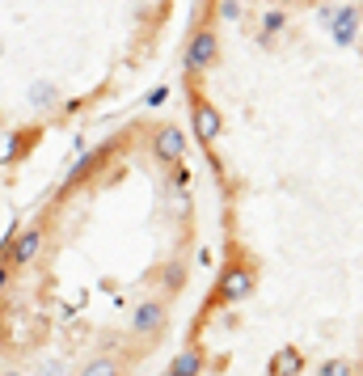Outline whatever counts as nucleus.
<instances>
[{
	"mask_svg": "<svg viewBox=\"0 0 363 376\" xmlns=\"http://www.w3.org/2000/svg\"><path fill=\"white\" fill-rule=\"evenodd\" d=\"M216 64V34L212 30H194L186 47V72H207Z\"/></svg>",
	"mask_w": 363,
	"mask_h": 376,
	"instance_id": "obj_1",
	"label": "nucleus"
},
{
	"mask_svg": "<svg viewBox=\"0 0 363 376\" xmlns=\"http://www.w3.org/2000/svg\"><path fill=\"white\" fill-rule=\"evenodd\" d=\"M326 17H330V30H334L338 47H355L359 42V9L355 5H342L338 13H326Z\"/></svg>",
	"mask_w": 363,
	"mask_h": 376,
	"instance_id": "obj_2",
	"label": "nucleus"
},
{
	"mask_svg": "<svg viewBox=\"0 0 363 376\" xmlns=\"http://www.w3.org/2000/svg\"><path fill=\"white\" fill-rule=\"evenodd\" d=\"M249 292H253V271H245V266H228L224 284H220V300L237 304V300H245Z\"/></svg>",
	"mask_w": 363,
	"mask_h": 376,
	"instance_id": "obj_3",
	"label": "nucleus"
},
{
	"mask_svg": "<svg viewBox=\"0 0 363 376\" xmlns=\"http://www.w3.org/2000/svg\"><path fill=\"white\" fill-rule=\"evenodd\" d=\"M152 148H157L161 161H182V152H186V136H182L174 123H165V127H157V136H152Z\"/></svg>",
	"mask_w": 363,
	"mask_h": 376,
	"instance_id": "obj_4",
	"label": "nucleus"
},
{
	"mask_svg": "<svg viewBox=\"0 0 363 376\" xmlns=\"http://www.w3.org/2000/svg\"><path fill=\"white\" fill-rule=\"evenodd\" d=\"M5 250H13L9 254V266H26V262H34V254L42 250V229H26L13 245H5Z\"/></svg>",
	"mask_w": 363,
	"mask_h": 376,
	"instance_id": "obj_5",
	"label": "nucleus"
},
{
	"mask_svg": "<svg viewBox=\"0 0 363 376\" xmlns=\"http://www.w3.org/2000/svg\"><path fill=\"white\" fill-rule=\"evenodd\" d=\"M131 326H135L140 334H157V330L165 326V304H157V300L140 304V309H135V317H131Z\"/></svg>",
	"mask_w": 363,
	"mask_h": 376,
	"instance_id": "obj_6",
	"label": "nucleus"
},
{
	"mask_svg": "<svg viewBox=\"0 0 363 376\" xmlns=\"http://www.w3.org/2000/svg\"><path fill=\"white\" fill-rule=\"evenodd\" d=\"M194 131L203 144H212L220 136V115H216V106H207V101H194Z\"/></svg>",
	"mask_w": 363,
	"mask_h": 376,
	"instance_id": "obj_7",
	"label": "nucleus"
},
{
	"mask_svg": "<svg viewBox=\"0 0 363 376\" xmlns=\"http://www.w3.org/2000/svg\"><path fill=\"white\" fill-rule=\"evenodd\" d=\"M34 136H38L34 127H30V131H0V165H9V161H13V156H17Z\"/></svg>",
	"mask_w": 363,
	"mask_h": 376,
	"instance_id": "obj_8",
	"label": "nucleus"
},
{
	"mask_svg": "<svg viewBox=\"0 0 363 376\" xmlns=\"http://www.w3.org/2000/svg\"><path fill=\"white\" fill-rule=\"evenodd\" d=\"M304 372V355L300 351H279L271 359V376H300Z\"/></svg>",
	"mask_w": 363,
	"mask_h": 376,
	"instance_id": "obj_9",
	"label": "nucleus"
},
{
	"mask_svg": "<svg viewBox=\"0 0 363 376\" xmlns=\"http://www.w3.org/2000/svg\"><path fill=\"white\" fill-rule=\"evenodd\" d=\"M199 368H203V355H199V351H182V355L174 359L169 376H199Z\"/></svg>",
	"mask_w": 363,
	"mask_h": 376,
	"instance_id": "obj_10",
	"label": "nucleus"
},
{
	"mask_svg": "<svg viewBox=\"0 0 363 376\" xmlns=\"http://www.w3.org/2000/svg\"><path fill=\"white\" fill-rule=\"evenodd\" d=\"M161 279H165V288H169V292H182V288H186V266H182V262L161 266Z\"/></svg>",
	"mask_w": 363,
	"mask_h": 376,
	"instance_id": "obj_11",
	"label": "nucleus"
},
{
	"mask_svg": "<svg viewBox=\"0 0 363 376\" xmlns=\"http://www.w3.org/2000/svg\"><path fill=\"white\" fill-rule=\"evenodd\" d=\"M60 101V93H56V85H30V106H56Z\"/></svg>",
	"mask_w": 363,
	"mask_h": 376,
	"instance_id": "obj_12",
	"label": "nucleus"
},
{
	"mask_svg": "<svg viewBox=\"0 0 363 376\" xmlns=\"http://www.w3.org/2000/svg\"><path fill=\"white\" fill-rule=\"evenodd\" d=\"M81 376H119V363L115 359H106V355H101V359H93V363H85V372Z\"/></svg>",
	"mask_w": 363,
	"mask_h": 376,
	"instance_id": "obj_13",
	"label": "nucleus"
},
{
	"mask_svg": "<svg viewBox=\"0 0 363 376\" xmlns=\"http://www.w3.org/2000/svg\"><path fill=\"white\" fill-rule=\"evenodd\" d=\"M351 372H355L351 359H326V363L317 368V376H351Z\"/></svg>",
	"mask_w": 363,
	"mask_h": 376,
	"instance_id": "obj_14",
	"label": "nucleus"
},
{
	"mask_svg": "<svg viewBox=\"0 0 363 376\" xmlns=\"http://www.w3.org/2000/svg\"><path fill=\"white\" fill-rule=\"evenodd\" d=\"M220 17L237 22V17H241V0H220Z\"/></svg>",
	"mask_w": 363,
	"mask_h": 376,
	"instance_id": "obj_15",
	"label": "nucleus"
},
{
	"mask_svg": "<svg viewBox=\"0 0 363 376\" xmlns=\"http://www.w3.org/2000/svg\"><path fill=\"white\" fill-rule=\"evenodd\" d=\"M283 22H287V17L275 9V13H267V22H262V26H267V34H275V30H283Z\"/></svg>",
	"mask_w": 363,
	"mask_h": 376,
	"instance_id": "obj_16",
	"label": "nucleus"
},
{
	"mask_svg": "<svg viewBox=\"0 0 363 376\" xmlns=\"http://www.w3.org/2000/svg\"><path fill=\"white\" fill-rule=\"evenodd\" d=\"M38 376H68V368H64V363H42Z\"/></svg>",
	"mask_w": 363,
	"mask_h": 376,
	"instance_id": "obj_17",
	"label": "nucleus"
},
{
	"mask_svg": "<svg viewBox=\"0 0 363 376\" xmlns=\"http://www.w3.org/2000/svg\"><path fill=\"white\" fill-rule=\"evenodd\" d=\"M165 97H169V89H165V85H161V89H152V93H148V106H161Z\"/></svg>",
	"mask_w": 363,
	"mask_h": 376,
	"instance_id": "obj_18",
	"label": "nucleus"
},
{
	"mask_svg": "<svg viewBox=\"0 0 363 376\" xmlns=\"http://www.w3.org/2000/svg\"><path fill=\"white\" fill-rule=\"evenodd\" d=\"M5 288H9V262H0V296H5Z\"/></svg>",
	"mask_w": 363,
	"mask_h": 376,
	"instance_id": "obj_19",
	"label": "nucleus"
},
{
	"mask_svg": "<svg viewBox=\"0 0 363 376\" xmlns=\"http://www.w3.org/2000/svg\"><path fill=\"white\" fill-rule=\"evenodd\" d=\"M279 5H296V0H279Z\"/></svg>",
	"mask_w": 363,
	"mask_h": 376,
	"instance_id": "obj_20",
	"label": "nucleus"
},
{
	"mask_svg": "<svg viewBox=\"0 0 363 376\" xmlns=\"http://www.w3.org/2000/svg\"><path fill=\"white\" fill-rule=\"evenodd\" d=\"M0 56H5V42H0Z\"/></svg>",
	"mask_w": 363,
	"mask_h": 376,
	"instance_id": "obj_21",
	"label": "nucleus"
},
{
	"mask_svg": "<svg viewBox=\"0 0 363 376\" xmlns=\"http://www.w3.org/2000/svg\"><path fill=\"white\" fill-rule=\"evenodd\" d=\"M161 5H169V0H161Z\"/></svg>",
	"mask_w": 363,
	"mask_h": 376,
	"instance_id": "obj_22",
	"label": "nucleus"
},
{
	"mask_svg": "<svg viewBox=\"0 0 363 376\" xmlns=\"http://www.w3.org/2000/svg\"><path fill=\"white\" fill-rule=\"evenodd\" d=\"M9 376H17V372H9Z\"/></svg>",
	"mask_w": 363,
	"mask_h": 376,
	"instance_id": "obj_23",
	"label": "nucleus"
}]
</instances>
